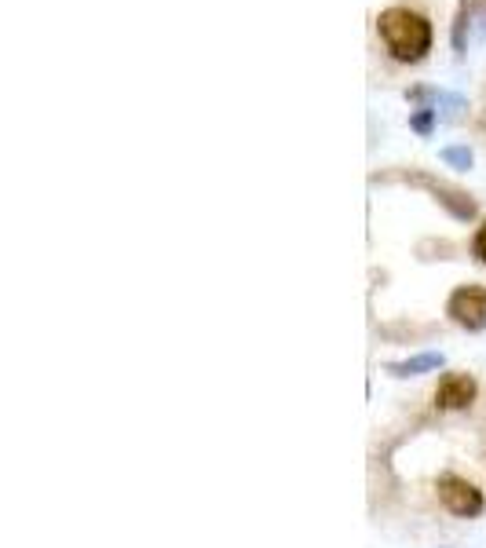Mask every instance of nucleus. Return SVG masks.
I'll list each match as a JSON object with an SVG mask.
<instances>
[{
  "label": "nucleus",
  "mask_w": 486,
  "mask_h": 548,
  "mask_svg": "<svg viewBox=\"0 0 486 548\" xmlns=\"http://www.w3.org/2000/svg\"><path fill=\"white\" fill-rule=\"evenodd\" d=\"M377 30L395 63H421L432 52V22L410 8H384L377 15Z\"/></svg>",
  "instance_id": "f257e3e1"
},
{
  "label": "nucleus",
  "mask_w": 486,
  "mask_h": 548,
  "mask_svg": "<svg viewBox=\"0 0 486 548\" xmlns=\"http://www.w3.org/2000/svg\"><path fill=\"white\" fill-rule=\"evenodd\" d=\"M435 490H439V501L446 505V512H454L457 519H476L483 516L486 508V497L479 486H472L468 479H461V475H439V483H435Z\"/></svg>",
  "instance_id": "f03ea898"
},
{
  "label": "nucleus",
  "mask_w": 486,
  "mask_h": 548,
  "mask_svg": "<svg viewBox=\"0 0 486 548\" xmlns=\"http://www.w3.org/2000/svg\"><path fill=\"white\" fill-rule=\"evenodd\" d=\"M446 315L468 333L486 329V289L483 285H457L446 300Z\"/></svg>",
  "instance_id": "7ed1b4c3"
},
{
  "label": "nucleus",
  "mask_w": 486,
  "mask_h": 548,
  "mask_svg": "<svg viewBox=\"0 0 486 548\" xmlns=\"http://www.w3.org/2000/svg\"><path fill=\"white\" fill-rule=\"evenodd\" d=\"M406 183H413V187H424L428 194H432L439 205H443L454 220H472L476 216V201L468 198L465 190L461 187H450V183H443V180H435V176H424V172H406L402 176Z\"/></svg>",
  "instance_id": "20e7f679"
},
{
  "label": "nucleus",
  "mask_w": 486,
  "mask_h": 548,
  "mask_svg": "<svg viewBox=\"0 0 486 548\" xmlns=\"http://www.w3.org/2000/svg\"><path fill=\"white\" fill-rule=\"evenodd\" d=\"M476 402V380L468 373H446L435 388V406L439 410H468Z\"/></svg>",
  "instance_id": "39448f33"
},
{
  "label": "nucleus",
  "mask_w": 486,
  "mask_h": 548,
  "mask_svg": "<svg viewBox=\"0 0 486 548\" xmlns=\"http://www.w3.org/2000/svg\"><path fill=\"white\" fill-rule=\"evenodd\" d=\"M446 366V355L443 351H421V355H413V359H402V362H384V373L388 377H421V373H435V369Z\"/></svg>",
  "instance_id": "423d86ee"
},
{
  "label": "nucleus",
  "mask_w": 486,
  "mask_h": 548,
  "mask_svg": "<svg viewBox=\"0 0 486 548\" xmlns=\"http://www.w3.org/2000/svg\"><path fill=\"white\" fill-rule=\"evenodd\" d=\"M468 26H472V0H461L457 19H454V33H450V41H454V52L457 55L468 52Z\"/></svg>",
  "instance_id": "0eeeda50"
},
{
  "label": "nucleus",
  "mask_w": 486,
  "mask_h": 548,
  "mask_svg": "<svg viewBox=\"0 0 486 548\" xmlns=\"http://www.w3.org/2000/svg\"><path fill=\"white\" fill-rule=\"evenodd\" d=\"M468 110V99L457 92H443L439 95V106H435V114H439V121H457V117Z\"/></svg>",
  "instance_id": "6e6552de"
},
{
  "label": "nucleus",
  "mask_w": 486,
  "mask_h": 548,
  "mask_svg": "<svg viewBox=\"0 0 486 548\" xmlns=\"http://www.w3.org/2000/svg\"><path fill=\"white\" fill-rule=\"evenodd\" d=\"M439 95H443V88L417 85V88H406V103H413L417 110H435V106H439Z\"/></svg>",
  "instance_id": "1a4fd4ad"
},
{
  "label": "nucleus",
  "mask_w": 486,
  "mask_h": 548,
  "mask_svg": "<svg viewBox=\"0 0 486 548\" xmlns=\"http://www.w3.org/2000/svg\"><path fill=\"white\" fill-rule=\"evenodd\" d=\"M439 158L450 165V169H457V172H468L472 165H476V154L468 147H443L439 150Z\"/></svg>",
  "instance_id": "9d476101"
},
{
  "label": "nucleus",
  "mask_w": 486,
  "mask_h": 548,
  "mask_svg": "<svg viewBox=\"0 0 486 548\" xmlns=\"http://www.w3.org/2000/svg\"><path fill=\"white\" fill-rule=\"evenodd\" d=\"M435 121H439V114H435V110H413L410 128L417 132V136H432Z\"/></svg>",
  "instance_id": "9b49d317"
},
{
  "label": "nucleus",
  "mask_w": 486,
  "mask_h": 548,
  "mask_svg": "<svg viewBox=\"0 0 486 548\" xmlns=\"http://www.w3.org/2000/svg\"><path fill=\"white\" fill-rule=\"evenodd\" d=\"M472 256L486 267V223L476 231V238H472Z\"/></svg>",
  "instance_id": "f8f14e48"
}]
</instances>
